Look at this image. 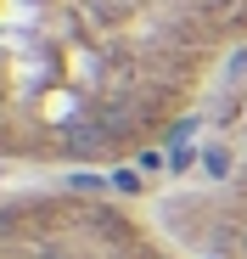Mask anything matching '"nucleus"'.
<instances>
[{
	"instance_id": "nucleus-1",
	"label": "nucleus",
	"mask_w": 247,
	"mask_h": 259,
	"mask_svg": "<svg viewBox=\"0 0 247 259\" xmlns=\"http://www.w3.org/2000/svg\"><path fill=\"white\" fill-rule=\"evenodd\" d=\"M236 51L247 0H0V169L152 158Z\"/></svg>"
},
{
	"instance_id": "nucleus-2",
	"label": "nucleus",
	"mask_w": 247,
	"mask_h": 259,
	"mask_svg": "<svg viewBox=\"0 0 247 259\" xmlns=\"http://www.w3.org/2000/svg\"><path fill=\"white\" fill-rule=\"evenodd\" d=\"M0 259H191L163 220L73 186L0 192Z\"/></svg>"
},
{
	"instance_id": "nucleus-3",
	"label": "nucleus",
	"mask_w": 247,
	"mask_h": 259,
	"mask_svg": "<svg viewBox=\"0 0 247 259\" xmlns=\"http://www.w3.org/2000/svg\"><path fill=\"white\" fill-rule=\"evenodd\" d=\"M157 220L191 259H247V152L225 175L163 197Z\"/></svg>"
}]
</instances>
